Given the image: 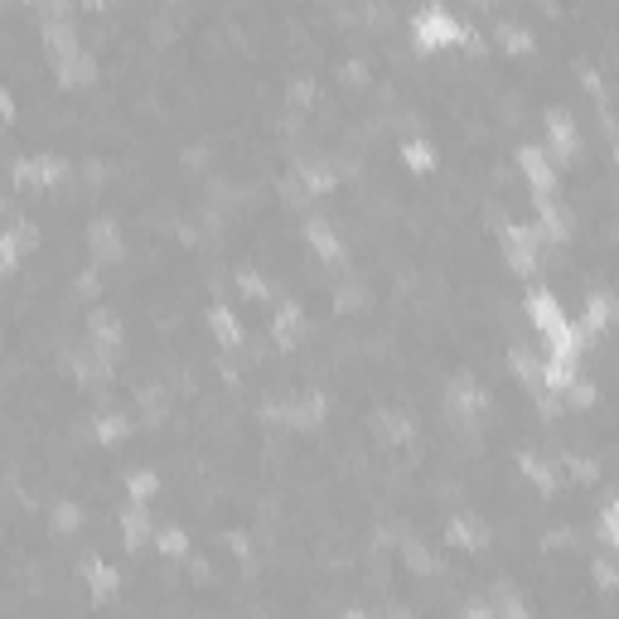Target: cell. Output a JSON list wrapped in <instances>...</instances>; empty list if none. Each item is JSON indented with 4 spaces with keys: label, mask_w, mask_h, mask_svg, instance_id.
Segmentation results:
<instances>
[{
    "label": "cell",
    "mask_w": 619,
    "mask_h": 619,
    "mask_svg": "<svg viewBox=\"0 0 619 619\" xmlns=\"http://www.w3.org/2000/svg\"><path fill=\"white\" fill-rule=\"evenodd\" d=\"M528 319L538 325V334L547 339V358L576 363V354H581V329L561 315V305H557L552 290H528Z\"/></svg>",
    "instance_id": "1"
},
{
    "label": "cell",
    "mask_w": 619,
    "mask_h": 619,
    "mask_svg": "<svg viewBox=\"0 0 619 619\" xmlns=\"http://www.w3.org/2000/svg\"><path fill=\"white\" fill-rule=\"evenodd\" d=\"M412 30H416V44H421V49H435V44H464V39H474L470 24H460L445 5H426V10H416Z\"/></svg>",
    "instance_id": "2"
},
{
    "label": "cell",
    "mask_w": 619,
    "mask_h": 619,
    "mask_svg": "<svg viewBox=\"0 0 619 619\" xmlns=\"http://www.w3.org/2000/svg\"><path fill=\"white\" fill-rule=\"evenodd\" d=\"M518 170H523V179L532 185V199H552V194H557V170H552V160H547L542 146L518 150Z\"/></svg>",
    "instance_id": "3"
},
{
    "label": "cell",
    "mask_w": 619,
    "mask_h": 619,
    "mask_svg": "<svg viewBox=\"0 0 619 619\" xmlns=\"http://www.w3.org/2000/svg\"><path fill=\"white\" fill-rule=\"evenodd\" d=\"M538 228H523V223H509L503 228V252H509V262H513V271H532L538 266Z\"/></svg>",
    "instance_id": "4"
},
{
    "label": "cell",
    "mask_w": 619,
    "mask_h": 619,
    "mask_svg": "<svg viewBox=\"0 0 619 619\" xmlns=\"http://www.w3.org/2000/svg\"><path fill=\"white\" fill-rule=\"evenodd\" d=\"M614 315H619L614 295H605V290H595V295H590V300H586V315H581V325H576V329H581V339H590V334H600V329L610 325Z\"/></svg>",
    "instance_id": "5"
},
{
    "label": "cell",
    "mask_w": 619,
    "mask_h": 619,
    "mask_svg": "<svg viewBox=\"0 0 619 619\" xmlns=\"http://www.w3.org/2000/svg\"><path fill=\"white\" fill-rule=\"evenodd\" d=\"M542 126H547V140H552L557 160H571V155H576V126H571L567 111H547Z\"/></svg>",
    "instance_id": "6"
},
{
    "label": "cell",
    "mask_w": 619,
    "mask_h": 619,
    "mask_svg": "<svg viewBox=\"0 0 619 619\" xmlns=\"http://www.w3.org/2000/svg\"><path fill=\"white\" fill-rule=\"evenodd\" d=\"M63 170H68L63 160L44 155V160H20V165H15V179H20V185H59Z\"/></svg>",
    "instance_id": "7"
},
{
    "label": "cell",
    "mask_w": 619,
    "mask_h": 619,
    "mask_svg": "<svg viewBox=\"0 0 619 619\" xmlns=\"http://www.w3.org/2000/svg\"><path fill=\"white\" fill-rule=\"evenodd\" d=\"M532 204H538V233H547L552 243H561V237L571 233V214L557 204V194H552V199H532Z\"/></svg>",
    "instance_id": "8"
},
{
    "label": "cell",
    "mask_w": 619,
    "mask_h": 619,
    "mask_svg": "<svg viewBox=\"0 0 619 619\" xmlns=\"http://www.w3.org/2000/svg\"><path fill=\"white\" fill-rule=\"evenodd\" d=\"M88 247H92L97 262H117V257H121V233H117V223L97 218L92 228H88Z\"/></svg>",
    "instance_id": "9"
},
{
    "label": "cell",
    "mask_w": 619,
    "mask_h": 619,
    "mask_svg": "<svg viewBox=\"0 0 619 619\" xmlns=\"http://www.w3.org/2000/svg\"><path fill=\"white\" fill-rule=\"evenodd\" d=\"M208 329H214V339L223 344V348H237L243 344V325H237V315L228 305H214L208 310Z\"/></svg>",
    "instance_id": "10"
},
{
    "label": "cell",
    "mask_w": 619,
    "mask_h": 619,
    "mask_svg": "<svg viewBox=\"0 0 619 619\" xmlns=\"http://www.w3.org/2000/svg\"><path fill=\"white\" fill-rule=\"evenodd\" d=\"M305 237H310V247H315L325 262H339V257H344L339 237H334V228H329L325 218H310V223H305Z\"/></svg>",
    "instance_id": "11"
},
{
    "label": "cell",
    "mask_w": 619,
    "mask_h": 619,
    "mask_svg": "<svg viewBox=\"0 0 619 619\" xmlns=\"http://www.w3.org/2000/svg\"><path fill=\"white\" fill-rule=\"evenodd\" d=\"M509 363H513V373L523 377L528 387H542V363H547V358H538L528 344H513V348H509Z\"/></svg>",
    "instance_id": "12"
},
{
    "label": "cell",
    "mask_w": 619,
    "mask_h": 619,
    "mask_svg": "<svg viewBox=\"0 0 619 619\" xmlns=\"http://www.w3.org/2000/svg\"><path fill=\"white\" fill-rule=\"evenodd\" d=\"M34 243V228L30 223H15L10 233H0V257H5V266H15L20 262V252Z\"/></svg>",
    "instance_id": "13"
},
{
    "label": "cell",
    "mask_w": 619,
    "mask_h": 619,
    "mask_svg": "<svg viewBox=\"0 0 619 619\" xmlns=\"http://www.w3.org/2000/svg\"><path fill=\"white\" fill-rule=\"evenodd\" d=\"M271 334H276L281 348H290L295 339H300V310H295V305H281L276 319H271Z\"/></svg>",
    "instance_id": "14"
},
{
    "label": "cell",
    "mask_w": 619,
    "mask_h": 619,
    "mask_svg": "<svg viewBox=\"0 0 619 619\" xmlns=\"http://www.w3.org/2000/svg\"><path fill=\"white\" fill-rule=\"evenodd\" d=\"M450 406H455V412H464V416H480V412H484V392L474 387V383H455V392H450Z\"/></svg>",
    "instance_id": "15"
},
{
    "label": "cell",
    "mask_w": 619,
    "mask_h": 619,
    "mask_svg": "<svg viewBox=\"0 0 619 619\" xmlns=\"http://www.w3.org/2000/svg\"><path fill=\"white\" fill-rule=\"evenodd\" d=\"M518 464H523V474H528V480L538 484V489H547V494L557 489V470H552L547 460H538V455H518Z\"/></svg>",
    "instance_id": "16"
},
{
    "label": "cell",
    "mask_w": 619,
    "mask_h": 619,
    "mask_svg": "<svg viewBox=\"0 0 619 619\" xmlns=\"http://www.w3.org/2000/svg\"><path fill=\"white\" fill-rule=\"evenodd\" d=\"M300 185L310 194H325L334 185V170H329V165H319V160H300Z\"/></svg>",
    "instance_id": "17"
},
{
    "label": "cell",
    "mask_w": 619,
    "mask_h": 619,
    "mask_svg": "<svg viewBox=\"0 0 619 619\" xmlns=\"http://www.w3.org/2000/svg\"><path fill=\"white\" fill-rule=\"evenodd\" d=\"M121 344V325H111L107 315H92V348L97 354H111Z\"/></svg>",
    "instance_id": "18"
},
{
    "label": "cell",
    "mask_w": 619,
    "mask_h": 619,
    "mask_svg": "<svg viewBox=\"0 0 619 619\" xmlns=\"http://www.w3.org/2000/svg\"><path fill=\"white\" fill-rule=\"evenodd\" d=\"M450 542L460 547H484V528L474 518H450Z\"/></svg>",
    "instance_id": "19"
},
{
    "label": "cell",
    "mask_w": 619,
    "mask_h": 619,
    "mask_svg": "<svg viewBox=\"0 0 619 619\" xmlns=\"http://www.w3.org/2000/svg\"><path fill=\"white\" fill-rule=\"evenodd\" d=\"M88 581H92V595L107 600L111 590H117V571H111L107 561H88Z\"/></svg>",
    "instance_id": "20"
},
{
    "label": "cell",
    "mask_w": 619,
    "mask_h": 619,
    "mask_svg": "<svg viewBox=\"0 0 619 619\" xmlns=\"http://www.w3.org/2000/svg\"><path fill=\"white\" fill-rule=\"evenodd\" d=\"M600 542L619 552V499H610V503L600 509Z\"/></svg>",
    "instance_id": "21"
},
{
    "label": "cell",
    "mask_w": 619,
    "mask_h": 619,
    "mask_svg": "<svg viewBox=\"0 0 619 619\" xmlns=\"http://www.w3.org/2000/svg\"><path fill=\"white\" fill-rule=\"evenodd\" d=\"M402 155H406V165H412V170H431V165H435V150H431V140H406V146H402Z\"/></svg>",
    "instance_id": "22"
},
{
    "label": "cell",
    "mask_w": 619,
    "mask_h": 619,
    "mask_svg": "<svg viewBox=\"0 0 619 619\" xmlns=\"http://www.w3.org/2000/svg\"><path fill=\"white\" fill-rule=\"evenodd\" d=\"M121 528H126V542L140 547V542H146V509H140V503H131V509H126V518H121Z\"/></svg>",
    "instance_id": "23"
},
{
    "label": "cell",
    "mask_w": 619,
    "mask_h": 619,
    "mask_svg": "<svg viewBox=\"0 0 619 619\" xmlns=\"http://www.w3.org/2000/svg\"><path fill=\"white\" fill-rule=\"evenodd\" d=\"M155 547H160L165 557H185L189 552V542H185V532H179V528H160V532H155Z\"/></svg>",
    "instance_id": "24"
},
{
    "label": "cell",
    "mask_w": 619,
    "mask_h": 619,
    "mask_svg": "<svg viewBox=\"0 0 619 619\" xmlns=\"http://www.w3.org/2000/svg\"><path fill=\"white\" fill-rule=\"evenodd\" d=\"M499 39H503L509 49H518V53H528V49H532V34L523 30V24H503V20H499Z\"/></svg>",
    "instance_id": "25"
},
{
    "label": "cell",
    "mask_w": 619,
    "mask_h": 619,
    "mask_svg": "<svg viewBox=\"0 0 619 619\" xmlns=\"http://www.w3.org/2000/svg\"><path fill=\"white\" fill-rule=\"evenodd\" d=\"M494 605H499V614H503V619H528V610H523V600H518L513 590H503V586L494 590Z\"/></svg>",
    "instance_id": "26"
},
{
    "label": "cell",
    "mask_w": 619,
    "mask_h": 619,
    "mask_svg": "<svg viewBox=\"0 0 619 619\" xmlns=\"http://www.w3.org/2000/svg\"><path fill=\"white\" fill-rule=\"evenodd\" d=\"M150 494H155V474H150V470L131 474V503H146Z\"/></svg>",
    "instance_id": "27"
},
{
    "label": "cell",
    "mask_w": 619,
    "mask_h": 619,
    "mask_svg": "<svg viewBox=\"0 0 619 619\" xmlns=\"http://www.w3.org/2000/svg\"><path fill=\"white\" fill-rule=\"evenodd\" d=\"M383 435L387 441H412V421L406 416H383Z\"/></svg>",
    "instance_id": "28"
},
{
    "label": "cell",
    "mask_w": 619,
    "mask_h": 619,
    "mask_svg": "<svg viewBox=\"0 0 619 619\" xmlns=\"http://www.w3.org/2000/svg\"><path fill=\"white\" fill-rule=\"evenodd\" d=\"M567 397H571V406H590V402H595V383H586V377H576V383L567 387Z\"/></svg>",
    "instance_id": "29"
},
{
    "label": "cell",
    "mask_w": 619,
    "mask_h": 619,
    "mask_svg": "<svg viewBox=\"0 0 619 619\" xmlns=\"http://www.w3.org/2000/svg\"><path fill=\"white\" fill-rule=\"evenodd\" d=\"M126 435V421L121 416H102L97 421V441H121Z\"/></svg>",
    "instance_id": "30"
},
{
    "label": "cell",
    "mask_w": 619,
    "mask_h": 619,
    "mask_svg": "<svg viewBox=\"0 0 619 619\" xmlns=\"http://www.w3.org/2000/svg\"><path fill=\"white\" fill-rule=\"evenodd\" d=\"M78 518H82V513L73 509V503H59V509H53V523H59L63 532H68V528H78Z\"/></svg>",
    "instance_id": "31"
},
{
    "label": "cell",
    "mask_w": 619,
    "mask_h": 619,
    "mask_svg": "<svg viewBox=\"0 0 619 619\" xmlns=\"http://www.w3.org/2000/svg\"><path fill=\"white\" fill-rule=\"evenodd\" d=\"M406 557H412V567H416V571H431V567H435V561H431V552H421V547H412V552H406Z\"/></svg>",
    "instance_id": "32"
},
{
    "label": "cell",
    "mask_w": 619,
    "mask_h": 619,
    "mask_svg": "<svg viewBox=\"0 0 619 619\" xmlns=\"http://www.w3.org/2000/svg\"><path fill=\"white\" fill-rule=\"evenodd\" d=\"M595 576H600V586H614V581H619V576H614V567H610V561H595Z\"/></svg>",
    "instance_id": "33"
},
{
    "label": "cell",
    "mask_w": 619,
    "mask_h": 619,
    "mask_svg": "<svg viewBox=\"0 0 619 619\" xmlns=\"http://www.w3.org/2000/svg\"><path fill=\"white\" fill-rule=\"evenodd\" d=\"M464 619H489V610H484V605H480V600H474V605H470V610H464Z\"/></svg>",
    "instance_id": "34"
},
{
    "label": "cell",
    "mask_w": 619,
    "mask_h": 619,
    "mask_svg": "<svg viewBox=\"0 0 619 619\" xmlns=\"http://www.w3.org/2000/svg\"><path fill=\"white\" fill-rule=\"evenodd\" d=\"M344 619H368V614H363V610H348V614H344Z\"/></svg>",
    "instance_id": "35"
}]
</instances>
